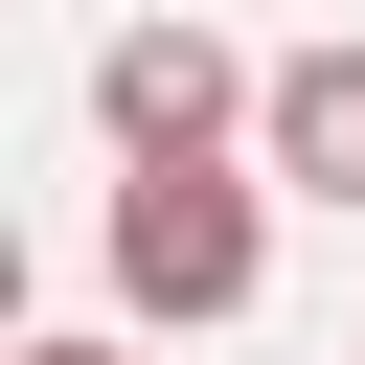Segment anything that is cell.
Returning <instances> with one entry per match:
<instances>
[{"label":"cell","mask_w":365,"mask_h":365,"mask_svg":"<svg viewBox=\"0 0 365 365\" xmlns=\"http://www.w3.org/2000/svg\"><path fill=\"white\" fill-rule=\"evenodd\" d=\"M251 297H274V205L228 182V137H205V160H137V182H114V319L205 342V319H251Z\"/></svg>","instance_id":"1"},{"label":"cell","mask_w":365,"mask_h":365,"mask_svg":"<svg viewBox=\"0 0 365 365\" xmlns=\"http://www.w3.org/2000/svg\"><path fill=\"white\" fill-rule=\"evenodd\" d=\"M251 91H274V68H228L205 23H114V46H91V114H114V160H205Z\"/></svg>","instance_id":"2"},{"label":"cell","mask_w":365,"mask_h":365,"mask_svg":"<svg viewBox=\"0 0 365 365\" xmlns=\"http://www.w3.org/2000/svg\"><path fill=\"white\" fill-rule=\"evenodd\" d=\"M251 160H274L297 205H365V46H274V91H251Z\"/></svg>","instance_id":"3"},{"label":"cell","mask_w":365,"mask_h":365,"mask_svg":"<svg viewBox=\"0 0 365 365\" xmlns=\"http://www.w3.org/2000/svg\"><path fill=\"white\" fill-rule=\"evenodd\" d=\"M23 365H137V342H91V319H68V342H23Z\"/></svg>","instance_id":"4"}]
</instances>
